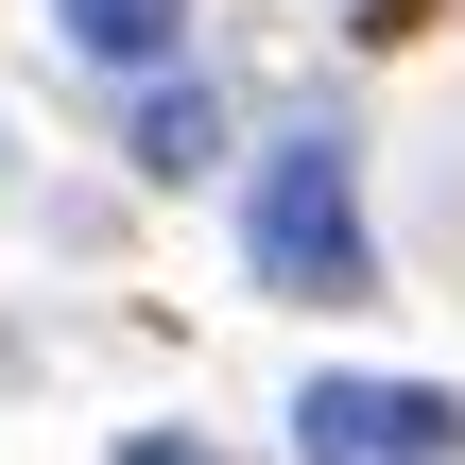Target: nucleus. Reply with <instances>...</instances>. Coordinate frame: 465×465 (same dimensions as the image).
<instances>
[{"label":"nucleus","instance_id":"nucleus-1","mask_svg":"<svg viewBox=\"0 0 465 465\" xmlns=\"http://www.w3.org/2000/svg\"><path fill=\"white\" fill-rule=\"evenodd\" d=\"M242 242H259V276L276 293H380V242H362V173H345V138H276L259 155V207H242Z\"/></svg>","mask_w":465,"mask_h":465},{"label":"nucleus","instance_id":"nucleus-2","mask_svg":"<svg viewBox=\"0 0 465 465\" xmlns=\"http://www.w3.org/2000/svg\"><path fill=\"white\" fill-rule=\"evenodd\" d=\"M293 465H465V397H431V380H311L293 397Z\"/></svg>","mask_w":465,"mask_h":465},{"label":"nucleus","instance_id":"nucleus-6","mask_svg":"<svg viewBox=\"0 0 465 465\" xmlns=\"http://www.w3.org/2000/svg\"><path fill=\"white\" fill-rule=\"evenodd\" d=\"M0 362H17V345H0Z\"/></svg>","mask_w":465,"mask_h":465},{"label":"nucleus","instance_id":"nucleus-4","mask_svg":"<svg viewBox=\"0 0 465 465\" xmlns=\"http://www.w3.org/2000/svg\"><path fill=\"white\" fill-rule=\"evenodd\" d=\"M52 17H69V35H86L104 69H155V52L190 35V0H52Z\"/></svg>","mask_w":465,"mask_h":465},{"label":"nucleus","instance_id":"nucleus-5","mask_svg":"<svg viewBox=\"0 0 465 465\" xmlns=\"http://www.w3.org/2000/svg\"><path fill=\"white\" fill-rule=\"evenodd\" d=\"M121 465H224V449H190V431H138V449H121Z\"/></svg>","mask_w":465,"mask_h":465},{"label":"nucleus","instance_id":"nucleus-3","mask_svg":"<svg viewBox=\"0 0 465 465\" xmlns=\"http://www.w3.org/2000/svg\"><path fill=\"white\" fill-rule=\"evenodd\" d=\"M207 155H224V104H207V86H155V104H138V173H173V190H190Z\"/></svg>","mask_w":465,"mask_h":465}]
</instances>
